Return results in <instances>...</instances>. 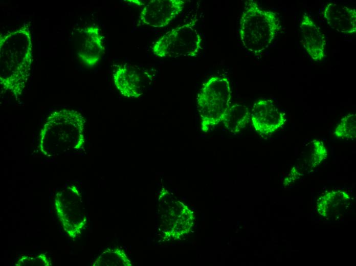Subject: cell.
Returning <instances> with one entry per match:
<instances>
[{"label":"cell","instance_id":"1","mask_svg":"<svg viewBox=\"0 0 356 266\" xmlns=\"http://www.w3.org/2000/svg\"><path fill=\"white\" fill-rule=\"evenodd\" d=\"M32 41L27 25L1 35V86L17 97L22 93L32 62Z\"/></svg>","mask_w":356,"mask_h":266},{"label":"cell","instance_id":"2","mask_svg":"<svg viewBox=\"0 0 356 266\" xmlns=\"http://www.w3.org/2000/svg\"><path fill=\"white\" fill-rule=\"evenodd\" d=\"M85 123L83 116L76 110L64 109L53 112L40 131L41 151L51 156L80 149L85 142Z\"/></svg>","mask_w":356,"mask_h":266},{"label":"cell","instance_id":"3","mask_svg":"<svg viewBox=\"0 0 356 266\" xmlns=\"http://www.w3.org/2000/svg\"><path fill=\"white\" fill-rule=\"evenodd\" d=\"M281 28L276 12L262 8L255 1L246 2L238 32L247 51L255 55L262 53L272 43Z\"/></svg>","mask_w":356,"mask_h":266},{"label":"cell","instance_id":"4","mask_svg":"<svg viewBox=\"0 0 356 266\" xmlns=\"http://www.w3.org/2000/svg\"><path fill=\"white\" fill-rule=\"evenodd\" d=\"M231 94L226 77L212 76L203 84L197 98L202 131L206 132L222 122L231 106Z\"/></svg>","mask_w":356,"mask_h":266},{"label":"cell","instance_id":"5","mask_svg":"<svg viewBox=\"0 0 356 266\" xmlns=\"http://www.w3.org/2000/svg\"><path fill=\"white\" fill-rule=\"evenodd\" d=\"M193 23L179 26L164 34L153 44V53L160 58L197 56L202 39Z\"/></svg>","mask_w":356,"mask_h":266},{"label":"cell","instance_id":"6","mask_svg":"<svg viewBox=\"0 0 356 266\" xmlns=\"http://www.w3.org/2000/svg\"><path fill=\"white\" fill-rule=\"evenodd\" d=\"M55 202L58 217L65 230L71 236H77L86 223L80 193L75 187H69L57 193Z\"/></svg>","mask_w":356,"mask_h":266},{"label":"cell","instance_id":"7","mask_svg":"<svg viewBox=\"0 0 356 266\" xmlns=\"http://www.w3.org/2000/svg\"><path fill=\"white\" fill-rule=\"evenodd\" d=\"M185 1L183 0H152L142 8L140 18L142 23L157 28L165 27L183 11Z\"/></svg>","mask_w":356,"mask_h":266},{"label":"cell","instance_id":"8","mask_svg":"<svg viewBox=\"0 0 356 266\" xmlns=\"http://www.w3.org/2000/svg\"><path fill=\"white\" fill-rule=\"evenodd\" d=\"M250 120L255 130L262 135L273 133L281 127L286 121L282 113L270 99H260L253 105Z\"/></svg>","mask_w":356,"mask_h":266},{"label":"cell","instance_id":"9","mask_svg":"<svg viewBox=\"0 0 356 266\" xmlns=\"http://www.w3.org/2000/svg\"><path fill=\"white\" fill-rule=\"evenodd\" d=\"M300 28L303 46L307 55L316 62L323 61L326 57V40L320 27L304 13Z\"/></svg>","mask_w":356,"mask_h":266},{"label":"cell","instance_id":"10","mask_svg":"<svg viewBox=\"0 0 356 266\" xmlns=\"http://www.w3.org/2000/svg\"><path fill=\"white\" fill-rule=\"evenodd\" d=\"M327 24L333 30L343 34L356 32V9L337 2L327 4L323 11Z\"/></svg>","mask_w":356,"mask_h":266},{"label":"cell","instance_id":"11","mask_svg":"<svg viewBox=\"0 0 356 266\" xmlns=\"http://www.w3.org/2000/svg\"><path fill=\"white\" fill-rule=\"evenodd\" d=\"M104 51L103 36L99 27L95 25L85 27L77 52L80 60L85 66L93 67L100 61Z\"/></svg>","mask_w":356,"mask_h":266},{"label":"cell","instance_id":"12","mask_svg":"<svg viewBox=\"0 0 356 266\" xmlns=\"http://www.w3.org/2000/svg\"><path fill=\"white\" fill-rule=\"evenodd\" d=\"M114 82L119 92L128 98H138L142 94L141 78L134 69L120 65L113 74Z\"/></svg>","mask_w":356,"mask_h":266},{"label":"cell","instance_id":"13","mask_svg":"<svg viewBox=\"0 0 356 266\" xmlns=\"http://www.w3.org/2000/svg\"><path fill=\"white\" fill-rule=\"evenodd\" d=\"M250 121V112L245 105H231L225 115L222 122L230 132L236 134L244 128Z\"/></svg>","mask_w":356,"mask_h":266},{"label":"cell","instance_id":"14","mask_svg":"<svg viewBox=\"0 0 356 266\" xmlns=\"http://www.w3.org/2000/svg\"><path fill=\"white\" fill-rule=\"evenodd\" d=\"M93 265L131 266V262L122 249H108L96 259Z\"/></svg>","mask_w":356,"mask_h":266},{"label":"cell","instance_id":"15","mask_svg":"<svg viewBox=\"0 0 356 266\" xmlns=\"http://www.w3.org/2000/svg\"><path fill=\"white\" fill-rule=\"evenodd\" d=\"M334 135L338 138L353 139L356 137V115L350 114L343 117L337 125Z\"/></svg>","mask_w":356,"mask_h":266}]
</instances>
